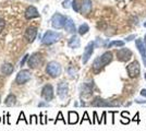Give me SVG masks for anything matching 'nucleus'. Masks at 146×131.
Instances as JSON below:
<instances>
[{
  "label": "nucleus",
  "mask_w": 146,
  "mask_h": 131,
  "mask_svg": "<svg viewBox=\"0 0 146 131\" xmlns=\"http://www.w3.org/2000/svg\"><path fill=\"white\" fill-rule=\"evenodd\" d=\"M111 61H112V54L110 51H106V53H104L102 56L97 57L94 60V63H93V69L97 72V71L102 70L105 66H107Z\"/></svg>",
  "instance_id": "obj_1"
},
{
  "label": "nucleus",
  "mask_w": 146,
  "mask_h": 131,
  "mask_svg": "<svg viewBox=\"0 0 146 131\" xmlns=\"http://www.w3.org/2000/svg\"><path fill=\"white\" fill-rule=\"evenodd\" d=\"M60 38H61L60 33H58V32H54V31H47L43 35L42 43H43L44 45H51V44L58 42Z\"/></svg>",
  "instance_id": "obj_2"
},
{
  "label": "nucleus",
  "mask_w": 146,
  "mask_h": 131,
  "mask_svg": "<svg viewBox=\"0 0 146 131\" xmlns=\"http://www.w3.org/2000/svg\"><path fill=\"white\" fill-rule=\"evenodd\" d=\"M67 17L66 15H62L61 13H55L51 18V25L52 27L56 30H60L62 27H64L66 22H67Z\"/></svg>",
  "instance_id": "obj_3"
},
{
  "label": "nucleus",
  "mask_w": 146,
  "mask_h": 131,
  "mask_svg": "<svg viewBox=\"0 0 146 131\" xmlns=\"http://www.w3.org/2000/svg\"><path fill=\"white\" fill-rule=\"evenodd\" d=\"M46 72L52 78H57L61 74V66L56 61H50L46 67Z\"/></svg>",
  "instance_id": "obj_4"
},
{
  "label": "nucleus",
  "mask_w": 146,
  "mask_h": 131,
  "mask_svg": "<svg viewBox=\"0 0 146 131\" xmlns=\"http://www.w3.org/2000/svg\"><path fill=\"white\" fill-rule=\"evenodd\" d=\"M127 71H128V74L130 78H132V79H133V78H137L139 74H140V71H141L139 61H137V60L132 61V63L127 67Z\"/></svg>",
  "instance_id": "obj_5"
},
{
  "label": "nucleus",
  "mask_w": 146,
  "mask_h": 131,
  "mask_svg": "<svg viewBox=\"0 0 146 131\" xmlns=\"http://www.w3.org/2000/svg\"><path fill=\"white\" fill-rule=\"evenodd\" d=\"M132 51L128 48H121L117 51V59L119 61H122V63H125V61H129L131 58H132Z\"/></svg>",
  "instance_id": "obj_6"
},
{
  "label": "nucleus",
  "mask_w": 146,
  "mask_h": 131,
  "mask_svg": "<svg viewBox=\"0 0 146 131\" xmlns=\"http://www.w3.org/2000/svg\"><path fill=\"white\" fill-rule=\"evenodd\" d=\"M31 79V72L29 70H21L17 74V78H15V82L18 84H24Z\"/></svg>",
  "instance_id": "obj_7"
},
{
  "label": "nucleus",
  "mask_w": 146,
  "mask_h": 131,
  "mask_svg": "<svg viewBox=\"0 0 146 131\" xmlns=\"http://www.w3.org/2000/svg\"><path fill=\"white\" fill-rule=\"evenodd\" d=\"M42 95L46 102H50L54 98V88L51 84H46L42 90Z\"/></svg>",
  "instance_id": "obj_8"
},
{
  "label": "nucleus",
  "mask_w": 146,
  "mask_h": 131,
  "mask_svg": "<svg viewBox=\"0 0 146 131\" xmlns=\"http://www.w3.org/2000/svg\"><path fill=\"white\" fill-rule=\"evenodd\" d=\"M68 92H69V86H68L67 82H60L57 86V94L60 97L61 100H64L68 96Z\"/></svg>",
  "instance_id": "obj_9"
},
{
  "label": "nucleus",
  "mask_w": 146,
  "mask_h": 131,
  "mask_svg": "<svg viewBox=\"0 0 146 131\" xmlns=\"http://www.w3.org/2000/svg\"><path fill=\"white\" fill-rule=\"evenodd\" d=\"M94 48H95V43H94V42H91V43L87 44V46H86L85 49H84L83 58H82V61H83V63H86L88 60H90L91 56L93 55Z\"/></svg>",
  "instance_id": "obj_10"
},
{
  "label": "nucleus",
  "mask_w": 146,
  "mask_h": 131,
  "mask_svg": "<svg viewBox=\"0 0 146 131\" xmlns=\"http://www.w3.org/2000/svg\"><path fill=\"white\" fill-rule=\"evenodd\" d=\"M135 44H136V48L139 49V51L141 53V56H142V59H143V63L145 65L146 67V44L140 39V38H137L136 41H135Z\"/></svg>",
  "instance_id": "obj_11"
},
{
  "label": "nucleus",
  "mask_w": 146,
  "mask_h": 131,
  "mask_svg": "<svg viewBox=\"0 0 146 131\" xmlns=\"http://www.w3.org/2000/svg\"><path fill=\"white\" fill-rule=\"evenodd\" d=\"M42 63V57L39 54H33L27 60V65L31 68H36Z\"/></svg>",
  "instance_id": "obj_12"
},
{
  "label": "nucleus",
  "mask_w": 146,
  "mask_h": 131,
  "mask_svg": "<svg viewBox=\"0 0 146 131\" xmlns=\"http://www.w3.org/2000/svg\"><path fill=\"white\" fill-rule=\"evenodd\" d=\"M92 105L93 106H102V107L118 106V105H120V103H112L110 100H103V98H96L95 100L92 102Z\"/></svg>",
  "instance_id": "obj_13"
},
{
  "label": "nucleus",
  "mask_w": 146,
  "mask_h": 131,
  "mask_svg": "<svg viewBox=\"0 0 146 131\" xmlns=\"http://www.w3.org/2000/svg\"><path fill=\"white\" fill-rule=\"evenodd\" d=\"M37 36V30L35 27H27L25 31V37L29 43H33Z\"/></svg>",
  "instance_id": "obj_14"
},
{
  "label": "nucleus",
  "mask_w": 146,
  "mask_h": 131,
  "mask_svg": "<svg viewBox=\"0 0 146 131\" xmlns=\"http://www.w3.org/2000/svg\"><path fill=\"white\" fill-rule=\"evenodd\" d=\"M37 17H39V13H38L37 9L34 6H30L25 10V18L27 20L34 19V18H37Z\"/></svg>",
  "instance_id": "obj_15"
},
{
  "label": "nucleus",
  "mask_w": 146,
  "mask_h": 131,
  "mask_svg": "<svg viewBox=\"0 0 146 131\" xmlns=\"http://www.w3.org/2000/svg\"><path fill=\"white\" fill-rule=\"evenodd\" d=\"M93 87H94V83L93 82H86V83H83L81 87H80V91H81V94L82 95H88L93 92Z\"/></svg>",
  "instance_id": "obj_16"
},
{
  "label": "nucleus",
  "mask_w": 146,
  "mask_h": 131,
  "mask_svg": "<svg viewBox=\"0 0 146 131\" xmlns=\"http://www.w3.org/2000/svg\"><path fill=\"white\" fill-rule=\"evenodd\" d=\"M92 10V1L91 0H83L81 5V12L83 14H88Z\"/></svg>",
  "instance_id": "obj_17"
},
{
  "label": "nucleus",
  "mask_w": 146,
  "mask_h": 131,
  "mask_svg": "<svg viewBox=\"0 0 146 131\" xmlns=\"http://www.w3.org/2000/svg\"><path fill=\"white\" fill-rule=\"evenodd\" d=\"M13 70H14V67H13V65H11V63H3V65L0 67L1 73L5 75L11 74L13 72Z\"/></svg>",
  "instance_id": "obj_18"
},
{
  "label": "nucleus",
  "mask_w": 146,
  "mask_h": 131,
  "mask_svg": "<svg viewBox=\"0 0 146 131\" xmlns=\"http://www.w3.org/2000/svg\"><path fill=\"white\" fill-rule=\"evenodd\" d=\"M64 30L68 32V33H71V34H74L76 32V29H75V24H74V21L72 19H68L67 22H66V25H64Z\"/></svg>",
  "instance_id": "obj_19"
},
{
  "label": "nucleus",
  "mask_w": 146,
  "mask_h": 131,
  "mask_svg": "<svg viewBox=\"0 0 146 131\" xmlns=\"http://www.w3.org/2000/svg\"><path fill=\"white\" fill-rule=\"evenodd\" d=\"M68 45H69L70 48H79L80 45H81V41H80V38L76 35H73L72 37L69 39Z\"/></svg>",
  "instance_id": "obj_20"
},
{
  "label": "nucleus",
  "mask_w": 146,
  "mask_h": 131,
  "mask_svg": "<svg viewBox=\"0 0 146 131\" xmlns=\"http://www.w3.org/2000/svg\"><path fill=\"white\" fill-rule=\"evenodd\" d=\"M79 121V115L76 112H69V124L70 125H75Z\"/></svg>",
  "instance_id": "obj_21"
},
{
  "label": "nucleus",
  "mask_w": 146,
  "mask_h": 131,
  "mask_svg": "<svg viewBox=\"0 0 146 131\" xmlns=\"http://www.w3.org/2000/svg\"><path fill=\"white\" fill-rule=\"evenodd\" d=\"M5 104H6L7 106H9V107L14 106V105L17 104V98H15V96H14L13 94L8 95V97H7L6 100H5Z\"/></svg>",
  "instance_id": "obj_22"
},
{
  "label": "nucleus",
  "mask_w": 146,
  "mask_h": 131,
  "mask_svg": "<svg viewBox=\"0 0 146 131\" xmlns=\"http://www.w3.org/2000/svg\"><path fill=\"white\" fill-rule=\"evenodd\" d=\"M90 31V26L84 23V24H81L80 25V27L78 29V32H79L80 35H85L87 32Z\"/></svg>",
  "instance_id": "obj_23"
},
{
  "label": "nucleus",
  "mask_w": 146,
  "mask_h": 131,
  "mask_svg": "<svg viewBox=\"0 0 146 131\" xmlns=\"http://www.w3.org/2000/svg\"><path fill=\"white\" fill-rule=\"evenodd\" d=\"M112 46H118V47L120 46V47H122V46H124V42H122V41H113V42H110V43L106 45V47H108V48L112 47Z\"/></svg>",
  "instance_id": "obj_24"
},
{
  "label": "nucleus",
  "mask_w": 146,
  "mask_h": 131,
  "mask_svg": "<svg viewBox=\"0 0 146 131\" xmlns=\"http://www.w3.org/2000/svg\"><path fill=\"white\" fill-rule=\"evenodd\" d=\"M68 73L70 74V76H72V78H76V69L73 68V67H69Z\"/></svg>",
  "instance_id": "obj_25"
},
{
  "label": "nucleus",
  "mask_w": 146,
  "mask_h": 131,
  "mask_svg": "<svg viewBox=\"0 0 146 131\" xmlns=\"http://www.w3.org/2000/svg\"><path fill=\"white\" fill-rule=\"evenodd\" d=\"M21 120L25 121V124H26V125H29V124H30V121H27V120H26V118H25L24 112H21V114H20V116H19V119H18V121H17V124H19Z\"/></svg>",
  "instance_id": "obj_26"
},
{
  "label": "nucleus",
  "mask_w": 146,
  "mask_h": 131,
  "mask_svg": "<svg viewBox=\"0 0 146 131\" xmlns=\"http://www.w3.org/2000/svg\"><path fill=\"white\" fill-rule=\"evenodd\" d=\"M72 8H73V10L75 11V12H79L80 10V7H79V5H78V1L76 0H73V2H72Z\"/></svg>",
  "instance_id": "obj_27"
},
{
  "label": "nucleus",
  "mask_w": 146,
  "mask_h": 131,
  "mask_svg": "<svg viewBox=\"0 0 146 131\" xmlns=\"http://www.w3.org/2000/svg\"><path fill=\"white\" fill-rule=\"evenodd\" d=\"M30 124H34V125H37V124H38V119H37L36 115H32V116H31Z\"/></svg>",
  "instance_id": "obj_28"
},
{
  "label": "nucleus",
  "mask_w": 146,
  "mask_h": 131,
  "mask_svg": "<svg viewBox=\"0 0 146 131\" xmlns=\"http://www.w3.org/2000/svg\"><path fill=\"white\" fill-rule=\"evenodd\" d=\"M59 120H62V121H63V122H64V124H66V121H64V118H63V116H62V112H58V117H57V118H56V120H55V124H57V122H58V121H59Z\"/></svg>",
  "instance_id": "obj_29"
},
{
  "label": "nucleus",
  "mask_w": 146,
  "mask_h": 131,
  "mask_svg": "<svg viewBox=\"0 0 146 131\" xmlns=\"http://www.w3.org/2000/svg\"><path fill=\"white\" fill-rule=\"evenodd\" d=\"M70 6H71V0H64V1L62 2V7H63L64 9L70 8Z\"/></svg>",
  "instance_id": "obj_30"
},
{
  "label": "nucleus",
  "mask_w": 146,
  "mask_h": 131,
  "mask_svg": "<svg viewBox=\"0 0 146 131\" xmlns=\"http://www.w3.org/2000/svg\"><path fill=\"white\" fill-rule=\"evenodd\" d=\"M84 120H88V121H90L91 124H93V122H92V121H91V119L88 118V114H87V112H84V116H83V118H82V120H81V124H82V122H83Z\"/></svg>",
  "instance_id": "obj_31"
},
{
  "label": "nucleus",
  "mask_w": 146,
  "mask_h": 131,
  "mask_svg": "<svg viewBox=\"0 0 146 131\" xmlns=\"http://www.w3.org/2000/svg\"><path fill=\"white\" fill-rule=\"evenodd\" d=\"M27 58H29V55H25V56L22 58V60H21V63H20V67H23V66H24V63H25V61L27 60Z\"/></svg>",
  "instance_id": "obj_32"
},
{
  "label": "nucleus",
  "mask_w": 146,
  "mask_h": 131,
  "mask_svg": "<svg viewBox=\"0 0 146 131\" xmlns=\"http://www.w3.org/2000/svg\"><path fill=\"white\" fill-rule=\"evenodd\" d=\"M94 43H95V46H102V45H105L104 42L100 39V38H97V39H96V42H94Z\"/></svg>",
  "instance_id": "obj_33"
},
{
  "label": "nucleus",
  "mask_w": 146,
  "mask_h": 131,
  "mask_svg": "<svg viewBox=\"0 0 146 131\" xmlns=\"http://www.w3.org/2000/svg\"><path fill=\"white\" fill-rule=\"evenodd\" d=\"M46 118H47V117H45L43 114H40V124H42V125H45V124L47 122Z\"/></svg>",
  "instance_id": "obj_34"
},
{
  "label": "nucleus",
  "mask_w": 146,
  "mask_h": 131,
  "mask_svg": "<svg viewBox=\"0 0 146 131\" xmlns=\"http://www.w3.org/2000/svg\"><path fill=\"white\" fill-rule=\"evenodd\" d=\"M3 27H5V21H3V19H0V33L3 30Z\"/></svg>",
  "instance_id": "obj_35"
},
{
  "label": "nucleus",
  "mask_w": 146,
  "mask_h": 131,
  "mask_svg": "<svg viewBox=\"0 0 146 131\" xmlns=\"http://www.w3.org/2000/svg\"><path fill=\"white\" fill-rule=\"evenodd\" d=\"M135 37H136L135 35H130V36H128V37L125 38V42H131V41H132L133 38H135Z\"/></svg>",
  "instance_id": "obj_36"
},
{
  "label": "nucleus",
  "mask_w": 146,
  "mask_h": 131,
  "mask_svg": "<svg viewBox=\"0 0 146 131\" xmlns=\"http://www.w3.org/2000/svg\"><path fill=\"white\" fill-rule=\"evenodd\" d=\"M130 114H129V112H123L121 114V116H122V118H124V117H127V116H129Z\"/></svg>",
  "instance_id": "obj_37"
},
{
  "label": "nucleus",
  "mask_w": 146,
  "mask_h": 131,
  "mask_svg": "<svg viewBox=\"0 0 146 131\" xmlns=\"http://www.w3.org/2000/svg\"><path fill=\"white\" fill-rule=\"evenodd\" d=\"M38 106H39V107H43V106H48V104H47V103H44V102H42V103H39V104H38Z\"/></svg>",
  "instance_id": "obj_38"
},
{
  "label": "nucleus",
  "mask_w": 146,
  "mask_h": 131,
  "mask_svg": "<svg viewBox=\"0 0 146 131\" xmlns=\"http://www.w3.org/2000/svg\"><path fill=\"white\" fill-rule=\"evenodd\" d=\"M133 121H139V112H136V115L134 116Z\"/></svg>",
  "instance_id": "obj_39"
},
{
  "label": "nucleus",
  "mask_w": 146,
  "mask_h": 131,
  "mask_svg": "<svg viewBox=\"0 0 146 131\" xmlns=\"http://www.w3.org/2000/svg\"><path fill=\"white\" fill-rule=\"evenodd\" d=\"M141 95H142V96H145V97H146V90H145V88L141 91Z\"/></svg>",
  "instance_id": "obj_40"
},
{
  "label": "nucleus",
  "mask_w": 146,
  "mask_h": 131,
  "mask_svg": "<svg viewBox=\"0 0 146 131\" xmlns=\"http://www.w3.org/2000/svg\"><path fill=\"white\" fill-rule=\"evenodd\" d=\"M27 1H30V2H37L38 0H27Z\"/></svg>",
  "instance_id": "obj_41"
},
{
  "label": "nucleus",
  "mask_w": 146,
  "mask_h": 131,
  "mask_svg": "<svg viewBox=\"0 0 146 131\" xmlns=\"http://www.w3.org/2000/svg\"><path fill=\"white\" fill-rule=\"evenodd\" d=\"M144 42H145V44H146V34H145V41H144Z\"/></svg>",
  "instance_id": "obj_42"
},
{
  "label": "nucleus",
  "mask_w": 146,
  "mask_h": 131,
  "mask_svg": "<svg viewBox=\"0 0 146 131\" xmlns=\"http://www.w3.org/2000/svg\"><path fill=\"white\" fill-rule=\"evenodd\" d=\"M144 26H145V27H146V22H145V23H144Z\"/></svg>",
  "instance_id": "obj_43"
},
{
  "label": "nucleus",
  "mask_w": 146,
  "mask_h": 131,
  "mask_svg": "<svg viewBox=\"0 0 146 131\" xmlns=\"http://www.w3.org/2000/svg\"><path fill=\"white\" fill-rule=\"evenodd\" d=\"M0 122H1V117H0Z\"/></svg>",
  "instance_id": "obj_44"
},
{
  "label": "nucleus",
  "mask_w": 146,
  "mask_h": 131,
  "mask_svg": "<svg viewBox=\"0 0 146 131\" xmlns=\"http://www.w3.org/2000/svg\"><path fill=\"white\" fill-rule=\"evenodd\" d=\"M145 79H146V73H145Z\"/></svg>",
  "instance_id": "obj_45"
}]
</instances>
